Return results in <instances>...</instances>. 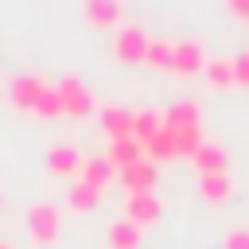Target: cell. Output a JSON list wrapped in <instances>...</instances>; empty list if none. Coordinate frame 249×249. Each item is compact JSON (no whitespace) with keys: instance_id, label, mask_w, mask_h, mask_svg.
I'll use <instances>...</instances> for the list:
<instances>
[{"instance_id":"obj_1","label":"cell","mask_w":249,"mask_h":249,"mask_svg":"<svg viewBox=\"0 0 249 249\" xmlns=\"http://www.w3.org/2000/svg\"><path fill=\"white\" fill-rule=\"evenodd\" d=\"M8 97L16 109L35 113V117H62V101H58V86L47 82L43 74H16L8 82Z\"/></svg>"},{"instance_id":"obj_2","label":"cell","mask_w":249,"mask_h":249,"mask_svg":"<svg viewBox=\"0 0 249 249\" xmlns=\"http://www.w3.org/2000/svg\"><path fill=\"white\" fill-rule=\"evenodd\" d=\"M23 218H27L31 241H39V245H54V241H58V233H62V214H58L54 202H31Z\"/></svg>"},{"instance_id":"obj_3","label":"cell","mask_w":249,"mask_h":249,"mask_svg":"<svg viewBox=\"0 0 249 249\" xmlns=\"http://www.w3.org/2000/svg\"><path fill=\"white\" fill-rule=\"evenodd\" d=\"M54 86H58L62 113H70V117H89V113H93V89H89L78 74H62Z\"/></svg>"},{"instance_id":"obj_4","label":"cell","mask_w":249,"mask_h":249,"mask_svg":"<svg viewBox=\"0 0 249 249\" xmlns=\"http://www.w3.org/2000/svg\"><path fill=\"white\" fill-rule=\"evenodd\" d=\"M144 51H148V31L140 23H121L113 31V54L121 62H144Z\"/></svg>"},{"instance_id":"obj_5","label":"cell","mask_w":249,"mask_h":249,"mask_svg":"<svg viewBox=\"0 0 249 249\" xmlns=\"http://www.w3.org/2000/svg\"><path fill=\"white\" fill-rule=\"evenodd\" d=\"M124 218L136 222V226H156L163 218V202L156 191H132L124 195Z\"/></svg>"},{"instance_id":"obj_6","label":"cell","mask_w":249,"mask_h":249,"mask_svg":"<svg viewBox=\"0 0 249 249\" xmlns=\"http://www.w3.org/2000/svg\"><path fill=\"white\" fill-rule=\"evenodd\" d=\"M206 66V51L198 39H179L175 43V54H171V74L179 78H191V74H202Z\"/></svg>"},{"instance_id":"obj_7","label":"cell","mask_w":249,"mask_h":249,"mask_svg":"<svg viewBox=\"0 0 249 249\" xmlns=\"http://www.w3.org/2000/svg\"><path fill=\"white\" fill-rule=\"evenodd\" d=\"M82 160H86L82 148H78L74 140H66V136L47 148V171H51V175H74V171L82 167Z\"/></svg>"},{"instance_id":"obj_8","label":"cell","mask_w":249,"mask_h":249,"mask_svg":"<svg viewBox=\"0 0 249 249\" xmlns=\"http://www.w3.org/2000/svg\"><path fill=\"white\" fill-rule=\"evenodd\" d=\"M156 179H160V163H152V160H136V163H128V167L117 171V183L124 187V195H132V191H156Z\"/></svg>"},{"instance_id":"obj_9","label":"cell","mask_w":249,"mask_h":249,"mask_svg":"<svg viewBox=\"0 0 249 249\" xmlns=\"http://www.w3.org/2000/svg\"><path fill=\"white\" fill-rule=\"evenodd\" d=\"M101 128H105V136L109 140H124V136H132V109H124V105H101Z\"/></svg>"},{"instance_id":"obj_10","label":"cell","mask_w":249,"mask_h":249,"mask_svg":"<svg viewBox=\"0 0 249 249\" xmlns=\"http://www.w3.org/2000/svg\"><path fill=\"white\" fill-rule=\"evenodd\" d=\"M191 163L198 167V175L226 171V163H230V152H226V144H218V140H202V144H198V152L191 156Z\"/></svg>"},{"instance_id":"obj_11","label":"cell","mask_w":249,"mask_h":249,"mask_svg":"<svg viewBox=\"0 0 249 249\" xmlns=\"http://www.w3.org/2000/svg\"><path fill=\"white\" fill-rule=\"evenodd\" d=\"M163 124H167L171 132L198 128V101H191V97H179V101H171V105H167V113H163Z\"/></svg>"},{"instance_id":"obj_12","label":"cell","mask_w":249,"mask_h":249,"mask_svg":"<svg viewBox=\"0 0 249 249\" xmlns=\"http://www.w3.org/2000/svg\"><path fill=\"white\" fill-rule=\"evenodd\" d=\"M78 175H82V183H89V187L105 191V187L117 179V167H113L105 156H86V160H82V167H78Z\"/></svg>"},{"instance_id":"obj_13","label":"cell","mask_w":249,"mask_h":249,"mask_svg":"<svg viewBox=\"0 0 249 249\" xmlns=\"http://www.w3.org/2000/svg\"><path fill=\"white\" fill-rule=\"evenodd\" d=\"M144 160H152V163H163V160H179V152H175V132L163 124L156 136H148L144 144Z\"/></svg>"},{"instance_id":"obj_14","label":"cell","mask_w":249,"mask_h":249,"mask_svg":"<svg viewBox=\"0 0 249 249\" xmlns=\"http://www.w3.org/2000/svg\"><path fill=\"white\" fill-rule=\"evenodd\" d=\"M105 241H109V249H136L140 245V226L128 222V218H113L105 226Z\"/></svg>"},{"instance_id":"obj_15","label":"cell","mask_w":249,"mask_h":249,"mask_svg":"<svg viewBox=\"0 0 249 249\" xmlns=\"http://www.w3.org/2000/svg\"><path fill=\"white\" fill-rule=\"evenodd\" d=\"M117 171L121 167H128V163H136V160H144V148H140V140H132V136H124V140H109V148L101 152Z\"/></svg>"},{"instance_id":"obj_16","label":"cell","mask_w":249,"mask_h":249,"mask_svg":"<svg viewBox=\"0 0 249 249\" xmlns=\"http://www.w3.org/2000/svg\"><path fill=\"white\" fill-rule=\"evenodd\" d=\"M198 191H202V198L210 206H218V202H226L233 195V179L226 171H210V175H198Z\"/></svg>"},{"instance_id":"obj_17","label":"cell","mask_w":249,"mask_h":249,"mask_svg":"<svg viewBox=\"0 0 249 249\" xmlns=\"http://www.w3.org/2000/svg\"><path fill=\"white\" fill-rule=\"evenodd\" d=\"M121 0H86V19L93 27H121Z\"/></svg>"},{"instance_id":"obj_18","label":"cell","mask_w":249,"mask_h":249,"mask_svg":"<svg viewBox=\"0 0 249 249\" xmlns=\"http://www.w3.org/2000/svg\"><path fill=\"white\" fill-rule=\"evenodd\" d=\"M202 74H206V82H210L214 89H230V86H233V58H226V54L206 58Z\"/></svg>"},{"instance_id":"obj_19","label":"cell","mask_w":249,"mask_h":249,"mask_svg":"<svg viewBox=\"0 0 249 249\" xmlns=\"http://www.w3.org/2000/svg\"><path fill=\"white\" fill-rule=\"evenodd\" d=\"M171 54H175V43H171V39H148L144 66H152V70H171Z\"/></svg>"},{"instance_id":"obj_20","label":"cell","mask_w":249,"mask_h":249,"mask_svg":"<svg viewBox=\"0 0 249 249\" xmlns=\"http://www.w3.org/2000/svg\"><path fill=\"white\" fill-rule=\"evenodd\" d=\"M163 128V113H152V109H136L132 113V140H148V136H156Z\"/></svg>"},{"instance_id":"obj_21","label":"cell","mask_w":249,"mask_h":249,"mask_svg":"<svg viewBox=\"0 0 249 249\" xmlns=\"http://www.w3.org/2000/svg\"><path fill=\"white\" fill-rule=\"evenodd\" d=\"M97 202H101V191L89 187V183H82V179L66 191V206H70V210H93Z\"/></svg>"},{"instance_id":"obj_22","label":"cell","mask_w":249,"mask_h":249,"mask_svg":"<svg viewBox=\"0 0 249 249\" xmlns=\"http://www.w3.org/2000/svg\"><path fill=\"white\" fill-rule=\"evenodd\" d=\"M198 144H202V124H198V128H183V132H175V152H179V156L191 160V156L198 152Z\"/></svg>"},{"instance_id":"obj_23","label":"cell","mask_w":249,"mask_h":249,"mask_svg":"<svg viewBox=\"0 0 249 249\" xmlns=\"http://www.w3.org/2000/svg\"><path fill=\"white\" fill-rule=\"evenodd\" d=\"M233 86H249V51L233 54Z\"/></svg>"},{"instance_id":"obj_24","label":"cell","mask_w":249,"mask_h":249,"mask_svg":"<svg viewBox=\"0 0 249 249\" xmlns=\"http://www.w3.org/2000/svg\"><path fill=\"white\" fill-rule=\"evenodd\" d=\"M222 249H249V230H230L222 237Z\"/></svg>"},{"instance_id":"obj_25","label":"cell","mask_w":249,"mask_h":249,"mask_svg":"<svg viewBox=\"0 0 249 249\" xmlns=\"http://www.w3.org/2000/svg\"><path fill=\"white\" fill-rule=\"evenodd\" d=\"M226 8H230L237 19H245V23H249V0H226Z\"/></svg>"},{"instance_id":"obj_26","label":"cell","mask_w":249,"mask_h":249,"mask_svg":"<svg viewBox=\"0 0 249 249\" xmlns=\"http://www.w3.org/2000/svg\"><path fill=\"white\" fill-rule=\"evenodd\" d=\"M0 249H12V245H8V241H0Z\"/></svg>"}]
</instances>
